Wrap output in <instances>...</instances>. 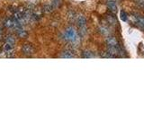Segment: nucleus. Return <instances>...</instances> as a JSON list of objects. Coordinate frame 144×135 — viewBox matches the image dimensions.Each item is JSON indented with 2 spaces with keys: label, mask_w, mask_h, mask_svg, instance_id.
<instances>
[{
  "label": "nucleus",
  "mask_w": 144,
  "mask_h": 135,
  "mask_svg": "<svg viewBox=\"0 0 144 135\" xmlns=\"http://www.w3.org/2000/svg\"><path fill=\"white\" fill-rule=\"evenodd\" d=\"M15 38L13 36H8L5 39V43L4 45V52L5 54V57L7 58H11L13 57V52L14 48H15Z\"/></svg>",
  "instance_id": "1"
},
{
  "label": "nucleus",
  "mask_w": 144,
  "mask_h": 135,
  "mask_svg": "<svg viewBox=\"0 0 144 135\" xmlns=\"http://www.w3.org/2000/svg\"><path fill=\"white\" fill-rule=\"evenodd\" d=\"M64 36H65V39L67 41H69V42H74L77 41V33H76V31L74 30L73 28H69L67 29V31L65 32V34H64Z\"/></svg>",
  "instance_id": "2"
},
{
  "label": "nucleus",
  "mask_w": 144,
  "mask_h": 135,
  "mask_svg": "<svg viewBox=\"0 0 144 135\" xmlns=\"http://www.w3.org/2000/svg\"><path fill=\"white\" fill-rule=\"evenodd\" d=\"M22 52L26 56H31L34 53V49L30 43H24L22 47Z\"/></svg>",
  "instance_id": "3"
},
{
  "label": "nucleus",
  "mask_w": 144,
  "mask_h": 135,
  "mask_svg": "<svg viewBox=\"0 0 144 135\" xmlns=\"http://www.w3.org/2000/svg\"><path fill=\"white\" fill-rule=\"evenodd\" d=\"M77 26L80 27V28L85 27L86 26V23H87V20H86L85 16H83V15H79V16H77Z\"/></svg>",
  "instance_id": "4"
},
{
  "label": "nucleus",
  "mask_w": 144,
  "mask_h": 135,
  "mask_svg": "<svg viewBox=\"0 0 144 135\" xmlns=\"http://www.w3.org/2000/svg\"><path fill=\"white\" fill-rule=\"evenodd\" d=\"M107 7L110 9V11H112L113 13L116 12V4L114 0H107Z\"/></svg>",
  "instance_id": "5"
},
{
  "label": "nucleus",
  "mask_w": 144,
  "mask_h": 135,
  "mask_svg": "<svg viewBox=\"0 0 144 135\" xmlns=\"http://www.w3.org/2000/svg\"><path fill=\"white\" fill-rule=\"evenodd\" d=\"M60 58H64V59L74 58V54L72 53L71 50H65L64 52H62V54L60 55Z\"/></svg>",
  "instance_id": "6"
},
{
  "label": "nucleus",
  "mask_w": 144,
  "mask_h": 135,
  "mask_svg": "<svg viewBox=\"0 0 144 135\" xmlns=\"http://www.w3.org/2000/svg\"><path fill=\"white\" fill-rule=\"evenodd\" d=\"M120 17H121V19H122L123 22H126L127 21V14L125 13L124 11H121V13H120Z\"/></svg>",
  "instance_id": "7"
},
{
  "label": "nucleus",
  "mask_w": 144,
  "mask_h": 135,
  "mask_svg": "<svg viewBox=\"0 0 144 135\" xmlns=\"http://www.w3.org/2000/svg\"><path fill=\"white\" fill-rule=\"evenodd\" d=\"M83 58H93L94 55L92 54V52H85L84 53H83Z\"/></svg>",
  "instance_id": "8"
}]
</instances>
